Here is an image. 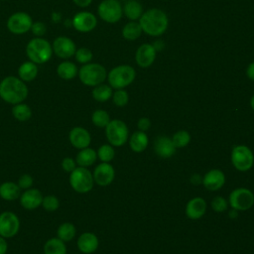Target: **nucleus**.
<instances>
[{"label":"nucleus","mask_w":254,"mask_h":254,"mask_svg":"<svg viewBox=\"0 0 254 254\" xmlns=\"http://www.w3.org/2000/svg\"><path fill=\"white\" fill-rule=\"evenodd\" d=\"M29 89L22 79L15 75H8L0 81V97L6 103L15 105L24 102Z\"/></svg>","instance_id":"obj_1"},{"label":"nucleus","mask_w":254,"mask_h":254,"mask_svg":"<svg viewBox=\"0 0 254 254\" xmlns=\"http://www.w3.org/2000/svg\"><path fill=\"white\" fill-rule=\"evenodd\" d=\"M142 31L151 36L159 37L163 35L169 26V18L167 14L159 8H151L143 12L139 19Z\"/></svg>","instance_id":"obj_2"},{"label":"nucleus","mask_w":254,"mask_h":254,"mask_svg":"<svg viewBox=\"0 0 254 254\" xmlns=\"http://www.w3.org/2000/svg\"><path fill=\"white\" fill-rule=\"evenodd\" d=\"M53 54L52 44L42 37L33 38L26 46V55L29 61L37 64H43L49 62Z\"/></svg>","instance_id":"obj_3"},{"label":"nucleus","mask_w":254,"mask_h":254,"mask_svg":"<svg viewBox=\"0 0 254 254\" xmlns=\"http://www.w3.org/2000/svg\"><path fill=\"white\" fill-rule=\"evenodd\" d=\"M78 77L81 83L86 86H96L107 78L106 68L97 63H88L82 64L78 69Z\"/></svg>","instance_id":"obj_4"},{"label":"nucleus","mask_w":254,"mask_h":254,"mask_svg":"<svg viewBox=\"0 0 254 254\" xmlns=\"http://www.w3.org/2000/svg\"><path fill=\"white\" fill-rule=\"evenodd\" d=\"M136 77V71L133 66L121 64L113 67L107 73L109 85L114 89H122L131 84Z\"/></svg>","instance_id":"obj_5"},{"label":"nucleus","mask_w":254,"mask_h":254,"mask_svg":"<svg viewBox=\"0 0 254 254\" xmlns=\"http://www.w3.org/2000/svg\"><path fill=\"white\" fill-rule=\"evenodd\" d=\"M71 189L78 193H86L90 191L94 185L92 173L84 167H76L68 178Z\"/></svg>","instance_id":"obj_6"},{"label":"nucleus","mask_w":254,"mask_h":254,"mask_svg":"<svg viewBox=\"0 0 254 254\" xmlns=\"http://www.w3.org/2000/svg\"><path fill=\"white\" fill-rule=\"evenodd\" d=\"M105 135L110 145L120 147L127 142L129 132L127 125L122 120L113 119L105 127Z\"/></svg>","instance_id":"obj_7"},{"label":"nucleus","mask_w":254,"mask_h":254,"mask_svg":"<svg viewBox=\"0 0 254 254\" xmlns=\"http://www.w3.org/2000/svg\"><path fill=\"white\" fill-rule=\"evenodd\" d=\"M97 14L106 23L114 24L123 15V7L119 0H102L97 7Z\"/></svg>","instance_id":"obj_8"},{"label":"nucleus","mask_w":254,"mask_h":254,"mask_svg":"<svg viewBox=\"0 0 254 254\" xmlns=\"http://www.w3.org/2000/svg\"><path fill=\"white\" fill-rule=\"evenodd\" d=\"M231 163L237 171L247 172L254 164L253 152L245 145L234 146L231 151Z\"/></svg>","instance_id":"obj_9"},{"label":"nucleus","mask_w":254,"mask_h":254,"mask_svg":"<svg viewBox=\"0 0 254 254\" xmlns=\"http://www.w3.org/2000/svg\"><path fill=\"white\" fill-rule=\"evenodd\" d=\"M33 24L32 17L26 12H15L9 16L6 26L10 33L23 35L31 30Z\"/></svg>","instance_id":"obj_10"},{"label":"nucleus","mask_w":254,"mask_h":254,"mask_svg":"<svg viewBox=\"0 0 254 254\" xmlns=\"http://www.w3.org/2000/svg\"><path fill=\"white\" fill-rule=\"evenodd\" d=\"M21 222L18 215L13 211L0 213V236L8 239L16 236L20 230Z\"/></svg>","instance_id":"obj_11"},{"label":"nucleus","mask_w":254,"mask_h":254,"mask_svg":"<svg viewBox=\"0 0 254 254\" xmlns=\"http://www.w3.org/2000/svg\"><path fill=\"white\" fill-rule=\"evenodd\" d=\"M229 204L236 210H247L254 204V194L246 188L233 190L229 194Z\"/></svg>","instance_id":"obj_12"},{"label":"nucleus","mask_w":254,"mask_h":254,"mask_svg":"<svg viewBox=\"0 0 254 254\" xmlns=\"http://www.w3.org/2000/svg\"><path fill=\"white\" fill-rule=\"evenodd\" d=\"M53 53L60 59L68 60L74 56L76 51L75 43L66 36H59L57 37L53 44Z\"/></svg>","instance_id":"obj_13"},{"label":"nucleus","mask_w":254,"mask_h":254,"mask_svg":"<svg viewBox=\"0 0 254 254\" xmlns=\"http://www.w3.org/2000/svg\"><path fill=\"white\" fill-rule=\"evenodd\" d=\"M71 25L74 30L79 33H88L95 29L97 25V18L91 12L79 11L73 16Z\"/></svg>","instance_id":"obj_14"},{"label":"nucleus","mask_w":254,"mask_h":254,"mask_svg":"<svg viewBox=\"0 0 254 254\" xmlns=\"http://www.w3.org/2000/svg\"><path fill=\"white\" fill-rule=\"evenodd\" d=\"M94 183L100 187L110 185L115 178V170L109 163L98 164L92 173Z\"/></svg>","instance_id":"obj_15"},{"label":"nucleus","mask_w":254,"mask_h":254,"mask_svg":"<svg viewBox=\"0 0 254 254\" xmlns=\"http://www.w3.org/2000/svg\"><path fill=\"white\" fill-rule=\"evenodd\" d=\"M43 193L40 190L35 188H30L21 192L19 197L20 204L23 208L27 210H34L41 206L43 200Z\"/></svg>","instance_id":"obj_16"},{"label":"nucleus","mask_w":254,"mask_h":254,"mask_svg":"<svg viewBox=\"0 0 254 254\" xmlns=\"http://www.w3.org/2000/svg\"><path fill=\"white\" fill-rule=\"evenodd\" d=\"M157 52L152 44H142L136 51L135 61L136 64L143 68L151 66L156 60Z\"/></svg>","instance_id":"obj_17"},{"label":"nucleus","mask_w":254,"mask_h":254,"mask_svg":"<svg viewBox=\"0 0 254 254\" xmlns=\"http://www.w3.org/2000/svg\"><path fill=\"white\" fill-rule=\"evenodd\" d=\"M68 141L75 149H83L89 147L91 143L90 133L83 127H73L68 133Z\"/></svg>","instance_id":"obj_18"},{"label":"nucleus","mask_w":254,"mask_h":254,"mask_svg":"<svg viewBox=\"0 0 254 254\" xmlns=\"http://www.w3.org/2000/svg\"><path fill=\"white\" fill-rule=\"evenodd\" d=\"M76 246L81 253L92 254L97 250L99 240L93 232H83L77 238Z\"/></svg>","instance_id":"obj_19"},{"label":"nucleus","mask_w":254,"mask_h":254,"mask_svg":"<svg viewBox=\"0 0 254 254\" xmlns=\"http://www.w3.org/2000/svg\"><path fill=\"white\" fill-rule=\"evenodd\" d=\"M202 184L209 190H217L224 186L225 175L218 169H212L203 176Z\"/></svg>","instance_id":"obj_20"},{"label":"nucleus","mask_w":254,"mask_h":254,"mask_svg":"<svg viewBox=\"0 0 254 254\" xmlns=\"http://www.w3.org/2000/svg\"><path fill=\"white\" fill-rule=\"evenodd\" d=\"M176 147L171 138L159 136L154 143L155 153L161 158H170L176 153Z\"/></svg>","instance_id":"obj_21"},{"label":"nucleus","mask_w":254,"mask_h":254,"mask_svg":"<svg viewBox=\"0 0 254 254\" xmlns=\"http://www.w3.org/2000/svg\"><path fill=\"white\" fill-rule=\"evenodd\" d=\"M206 211V202L202 197L196 196L189 200L186 205V214L190 219H199Z\"/></svg>","instance_id":"obj_22"},{"label":"nucleus","mask_w":254,"mask_h":254,"mask_svg":"<svg viewBox=\"0 0 254 254\" xmlns=\"http://www.w3.org/2000/svg\"><path fill=\"white\" fill-rule=\"evenodd\" d=\"M22 190L17 183L4 182L0 185V197L7 201H13L19 199Z\"/></svg>","instance_id":"obj_23"},{"label":"nucleus","mask_w":254,"mask_h":254,"mask_svg":"<svg viewBox=\"0 0 254 254\" xmlns=\"http://www.w3.org/2000/svg\"><path fill=\"white\" fill-rule=\"evenodd\" d=\"M38 72V64L31 61H26L22 63L18 67V77L24 82L33 81L37 77Z\"/></svg>","instance_id":"obj_24"},{"label":"nucleus","mask_w":254,"mask_h":254,"mask_svg":"<svg viewBox=\"0 0 254 254\" xmlns=\"http://www.w3.org/2000/svg\"><path fill=\"white\" fill-rule=\"evenodd\" d=\"M57 73L64 80H70L78 74V67L74 63L64 60L57 66Z\"/></svg>","instance_id":"obj_25"},{"label":"nucleus","mask_w":254,"mask_h":254,"mask_svg":"<svg viewBox=\"0 0 254 254\" xmlns=\"http://www.w3.org/2000/svg\"><path fill=\"white\" fill-rule=\"evenodd\" d=\"M96 160H97V154L95 150L89 147L80 149L75 157L76 165L78 167H84V168H87L93 165L96 162Z\"/></svg>","instance_id":"obj_26"},{"label":"nucleus","mask_w":254,"mask_h":254,"mask_svg":"<svg viewBox=\"0 0 254 254\" xmlns=\"http://www.w3.org/2000/svg\"><path fill=\"white\" fill-rule=\"evenodd\" d=\"M149 143L148 136L143 131H135L129 138V146L132 151L136 153L143 152Z\"/></svg>","instance_id":"obj_27"},{"label":"nucleus","mask_w":254,"mask_h":254,"mask_svg":"<svg viewBox=\"0 0 254 254\" xmlns=\"http://www.w3.org/2000/svg\"><path fill=\"white\" fill-rule=\"evenodd\" d=\"M44 254H66L65 242L58 237L48 239L44 244Z\"/></svg>","instance_id":"obj_28"},{"label":"nucleus","mask_w":254,"mask_h":254,"mask_svg":"<svg viewBox=\"0 0 254 254\" xmlns=\"http://www.w3.org/2000/svg\"><path fill=\"white\" fill-rule=\"evenodd\" d=\"M123 13L131 21L139 20L143 14V6L136 0H128L123 6Z\"/></svg>","instance_id":"obj_29"},{"label":"nucleus","mask_w":254,"mask_h":254,"mask_svg":"<svg viewBox=\"0 0 254 254\" xmlns=\"http://www.w3.org/2000/svg\"><path fill=\"white\" fill-rule=\"evenodd\" d=\"M11 112H12L13 117L19 122H26V121L30 120L32 117V114H33L31 107L27 103H24V102L17 103L15 105H13Z\"/></svg>","instance_id":"obj_30"},{"label":"nucleus","mask_w":254,"mask_h":254,"mask_svg":"<svg viewBox=\"0 0 254 254\" xmlns=\"http://www.w3.org/2000/svg\"><path fill=\"white\" fill-rule=\"evenodd\" d=\"M76 234V228L71 222H63L57 229V237L64 242L71 241Z\"/></svg>","instance_id":"obj_31"},{"label":"nucleus","mask_w":254,"mask_h":254,"mask_svg":"<svg viewBox=\"0 0 254 254\" xmlns=\"http://www.w3.org/2000/svg\"><path fill=\"white\" fill-rule=\"evenodd\" d=\"M112 94H113L112 87L109 84H104V83H100L94 86L91 91V95L93 99L98 102H105L109 100L112 97Z\"/></svg>","instance_id":"obj_32"},{"label":"nucleus","mask_w":254,"mask_h":254,"mask_svg":"<svg viewBox=\"0 0 254 254\" xmlns=\"http://www.w3.org/2000/svg\"><path fill=\"white\" fill-rule=\"evenodd\" d=\"M143 33L142 28L139 23L135 21L128 22L122 29V36L127 41H135L137 40L141 34Z\"/></svg>","instance_id":"obj_33"},{"label":"nucleus","mask_w":254,"mask_h":254,"mask_svg":"<svg viewBox=\"0 0 254 254\" xmlns=\"http://www.w3.org/2000/svg\"><path fill=\"white\" fill-rule=\"evenodd\" d=\"M91 122L99 128H105L110 122V117L107 111L103 109H96L91 115Z\"/></svg>","instance_id":"obj_34"},{"label":"nucleus","mask_w":254,"mask_h":254,"mask_svg":"<svg viewBox=\"0 0 254 254\" xmlns=\"http://www.w3.org/2000/svg\"><path fill=\"white\" fill-rule=\"evenodd\" d=\"M97 158L103 162V163H109L111 162L115 157V150L112 145L110 144H103L101 145L97 152Z\"/></svg>","instance_id":"obj_35"},{"label":"nucleus","mask_w":254,"mask_h":254,"mask_svg":"<svg viewBox=\"0 0 254 254\" xmlns=\"http://www.w3.org/2000/svg\"><path fill=\"white\" fill-rule=\"evenodd\" d=\"M172 141L176 148H184L190 143V135L186 130H179L173 135Z\"/></svg>","instance_id":"obj_36"},{"label":"nucleus","mask_w":254,"mask_h":254,"mask_svg":"<svg viewBox=\"0 0 254 254\" xmlns=\"http://www.w3.org/2000/svg\"><path fill=\"white\" fill-rule=\"evenodd\" d=\"M41 206L48 212H54L60 207V200L54 194H48L43 196Z\"/></svg>","instance_id":"obj_37"},{"label":"nucleus","mask_w":254,"mask_h":254,"mask_svg":"<svg viewBox=\"0 0 254 254\" xmlns=\"http://www.w3.org/2000/svg\"><path fill=\"white\" fill-rule=\"evenodd\" d=\"M73 57L75 58V61L78 64H88V63L91 62V60L93 58V54L88 48L81 47L79 49H76L75 54H74Z\"/></svg>","instance_id":"obj_38"},{"label":"nucleus","mask_w":254,"mask_h":254,"mask_svg":"<svg viewBox=\"0 0 254 254\" xmlns=\"http://www.w3.org/2000/svg\"><path fill=\"white\" fill-rule=\"evenodd\" d=\"M112 101L113 103L118 107L125 106L129 101V95L124 88L122 89H116L112 94Z\"/></svg>","instance_id":"obj_39"},{"label":"nucleus","mask_w":254,"mask_h":254,"mask_svg":"<svg viewBox=\"0 0 254 254\" xmlns=\"http://www.w3.org/2000/svg\"><path fill=\"white\" fill-rule=\"evenodd\" d=\"M211 207L215 212H223L227 209V201L224 197L217 195L211 200Z\"/></svg>","instance_id":"obj_40"},{"label":"nucleus","mask_w":254,"mask_h":254,"mask_svg":"<svg viewBox=\"0 0 254 254\" xmlns=\"http://www.w3.org/2000/svg\"><path fill=\"white\" fill-rule=\"evenodd\" d=\"M18 186L20 187V189L22 190H28L30 188L33 187V184H34V179L31 175L29 174H23L19 177L18 179V182H17Z\"/></svg>","instance_id":"obj_41"},{"label":"nucleus","mask_w":254,"mask_h":254,"mask_svg":"<svg viewBox=\"0 0 254 254\" xmlns=\"http://www.w3.org/2000/svg\"><path fill=\"white\" fill-rule=\"evenodd\" d=\"M36 37H43L46 34L47 31V26L44 22H33L31 30H30Z\"/></svg>","instance_id":"obj_42"},{"label":"nucleus","mask_w":254,"mask_h":254,"mask_svg":"<svg viewBox=\"0 0 254 254\" xmlns=\"http://www.w3.org/2000/svg\"><path fill=\"white\" fill-rule=\"evenodd\" d=\"M61 166H62V169L65 172V173H71L76 167V162H75V159L71 158V157H65L62 160V163H61Z\"/></svg>","instance_id":"obj_43"},{"label":"nucleus","mask_w":254,"mask_h":254,"mask_svg":"<svg viewBox=\"0 0 254 254\" xmlns=\"http://www.w3.org/2000/svg\"><path fill=\"white\" fill-rule=\"evenodd\" d=\"M137 126H138V128H139L140 131L145 132V131H147V130L150 129V127H151V121H150V119L147 118V117H142V118H140V119L138 120Z\"/></svg>","instance_id":"obj_44"},{"label":"nucleus","mask_w":254,"mask_h":254,"mask_svg":"<svg viewBox=\"0 0 254 254\" xmlns=\"http://www.w3.org/2000/svg\"><path fill=\"white\" fill-rule=\"evenodd\" d=\"M8 251V242L6 238L0 236V254H7Z\"/></svg>","instance_id":"obj_45"},{"label":"nucleus","mask_w":254,"mask_h":254,"mask_svg":"<svg viewBox=\"0 0 254 254\" xmlns=\"http://www.w3.org/2000/svg\"><path fill=\"white\" fill-rule=\"evenodd\" d=\"M246 75L249 79L254 80V62H252L251 64H248V66L246 68Z\"/></svg>","instance_id":"obj_46"},{"label":"nucleus","mask_w":254,"mask_h":254,"mask_svg":"<svg viewBox=\"0 0 254 254\" xmlns=\"http://www.w3.org/2000/svg\"><path fill=\"white\" fill-rule=\"evenodd\" d=\"M72 1L76 6H78L80 8L88 7L92 2V0H72Z\"/></svg>","instance_id":"obj_47"},{"label":"nucleus","mask_w":254,"mask_h":254,"mask_svg":"<svg viewBox=\"0 0 254 254\" xmlns=\"http://www.w3.org/2000/svg\"><path fill=\"white\" fill-rule=\"evenodd\" d=\"M152 45H153L154 49L156 50V52H161L165 48V43L162 40H160V39L156 40Z\"/></svg>","instance_id":"obj_48"},{"label":"nucleus","mask_w":254,"mask_h":254,"mask_svg":"<svg viewBox=\"0 0 254 254\" xmlns=\"http://www.w3.org/2000/svg\"><path fill=\"white\" fill-rule=\"evenodd\" d=\"M190 182L193 185H199L200 183H202V178L198 174H194L190 177Z\"/></svg>","instance_id":"obj_49"},{"label":"nucleus","mask_w":254,"mask_h":254,"mask_svg":"<svg viewBox=\"0 0 254 254\" xmlns=\"http://www.w3.org/2000/svg\"><path fill=\"white\" fill-rule=\"evenodd\" d=\"M237 216H238V210L232 208V210L229 211V217H230L231 219H234V218H236Z\"/></svg>","instance_id":"obj_50"},{"label":"nucleus","mask_w":254,"mask_h":254,"mask_svg":"<svg viewBox=\"0 0 254 254\" xmlns=\"http://www.w3.org/2000/svg\"><path fill=\"white\" fill-rule=\"evenodd\" d=\"M250 106H251V108L254 110V94L252 95V97H251V99H250Z\"/></svg>","instance_id":"obj_51"},{"label":"nucleus","mask_w":254,"mask_h":254,"mask_svg":"<svg viewBox=\"0 0 254 254\" xmlns=\"http://www.w3.org/2000/svg\"><path fill=\"white\" fill-rule=\"evenodd\" d=\"M119 1H125V2H126V1H128V0H119Z\"/></svg>","instance_id":"obj_52"},{"label":"nucleus","mask_w":254,"mask_h":254,"mask_svg":"<svg viewBox=\"0 0 254 254\" xmlns=\"http://www.w3.org/2000/svg\"><path fill=\"white\" fill-rule=\"evenodd\" d=\"M1 1H6V0H1Z\"/></svg>","instance_id":"obj_53"}]
</instances>
